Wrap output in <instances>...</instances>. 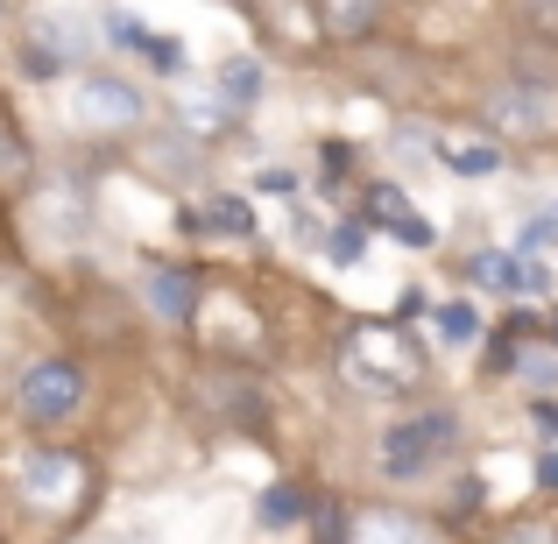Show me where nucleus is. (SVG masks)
<instances>
[{
    "label": "nucleus",
    "instance_id": "obj_1",
    "mask_svg": "<svg viewBox=\"0 0 558 544\" xmlns=\"http://www.w3.org/2000/svg\"><path fill=\"white\" fill-rule=\"evenodd\" d=\"M8 495L36 523H71L85 503H93V467H85V452H71V446H28L22 460H14V474H8Z\"/></svg>",
    "mask_w": 558,
    "mask_h": 544
},
{
    "label": "nucleus",
    "instance_id": "obj_2",
    "mask_svg": "<svg viewBox=\"0 0 558 544\" xmlns=\"http://www.w3.org/2000/svg\"><path fill=\"white\" fill-rule=\"evenodd\" d=\"M64 113L78 135H99V142H135L142 128H149V93H142L135 78H121V71L93 64V71H71L64 85Z\"/></svg>",
    "mask_w": 558,
    "mask_h": 544
},
{
    "label": "nucleus",
    "instance_id": "obj_3",
    "mask_svg": "<svg viewBox=\"0 0 558 544\" xmlns=\"http://www.w3.org/2000/svg\"><path fill=\"white\" fill-rule=\"evenodd\" d=\"M340 375L368 396H410L424 382V347L403 326H354L340 340Z\"/></svg>",
    "mask_w": 558,
    "mask_h": 544
},
{
    "label": "nucleus",
    "instance_id": "obj_4",
    "mask_svg": "<svg viewBox=\"0 0 558 544\" xmlns=\"http://www.w3.org/2000/svg\"><path fill=\"white\" fill-rule=\"evenodd\" d=\"M481 135L509 142H558V78H537V71H517V78H495L481 93Z\"/></svg>",
    "mask_w": 558,
    "mask_h": 544
},
{
    "label": "nucleus",
    "instance_id": "obj_5",
    "mask_svg": "<svg viewBox=\"0 0 558 544\" xmlns=\"http://www.w3.org/2000/svg\"><path fill=\"white\" fill-rule=\"evenodd\" d=\"M452 452H460V410L389 418V424H381V438H375V467L389 481H432Z\"/></svg>",
    "mask_w": 558,
    "mask_h": 544
},
{
    "label": "nucleus",
    "instance_id": "obj_6",
    "mask_svg": "<svg viewBox=\"0 0 558 544\" xmlns=\"http://www.w3.org/2000/svg\"><path fill=\"white\" fill-rule=\"evenodd\" d=\"M85 410V367L71 354H36L14 382V418L28 432H64L71 418Z\"/></svg>",
    "mask_w": 558,
    "mask_h": 544
},
{
    "label": "nucleus",
    "instance_id": "obj_7",
    "mask_svg": "<svg viewBox=\"0 0 558 544\" xmlns=\"http://www.w3.org/2000/svg\"><path fill=\"white\" fill-rule=\"evenodd\" d=\"M142 304H149V318H163V326H198V304H205V283L184 269V262H149L142 269Z\"/></svg>",
    "mask_w": 558,
    "mask_h": 544
},
{
    "label": "nucleus",
    "instance_id": "obj_8",
    "mask_svg": "<svg viewBox=\"0 0 558 544\" xmlns=\"http://www.w3.org/2000/svg\"><path fill=\"white\" fill-rule=\"evenodd\" d=\"M381 22H389V0H312V36L318 43H340V50L375 43Z\"/></svg>",
    "mask_w": 558,
    "mask_h": 544
},
{
    "label": "nucleus",
    "instance_id": "obj_9",
    "mask_svg": "<svg viewBox=\"0 0 558 544\" xmlns=\"http://www.w3.org/2000/svg\"><path fill=\"white\" fill-rule=\"evenodd\" d=\"M432 164L452 170V178H495V170L509 164V149L495 135H481V128H438L432 135Z\"/></svg>",
    "mask_w": 558,
    "mask_h": 544
},
{
    "label": "nucleus",
    "instance_id": "obj_10",
    "mask_svg": "<svg viewBox=\"0 0 558 544\" xmlns=\"http://www.w3.org/2000/svg\"><path fill=\"white\" fill-rule=\"evenodd\" d=\"M368 227L396 233L403 247H432V219L410 213V191L403 184H368Z\"/></svg>",
    "mask_w": 558,
    "mask_h": 544
},
{
    "label": "nucleus",
    "instance_id": "obj_11",
    "mask_svg": "<svg viewBox=\"0 0 558 544\" xmlns=\"http://www.w3.org/2000/svg\"><path fill=\"white\" fill-rule=\"evenodd\" d=\"M347 544H432V523L410 517V509H361Z\"/></svg>",
    "mask_w": 558,
    "mask_h": 544
},
{
    "label": "nucleus",
    "instance_id": "obj_12",
    "mask_svg": "<svg viewBox=\"0 0 558 544\" xmlns=\"http://www.w3.org/2000/svg\"><path fill=\"white\" fill-rule=\"evenodd\" d=\"M205 85H213V99H219L227 113H247V107L262 99V57H227V64H219Z\"/></svg>",
    "mask_w": 558,
    "mask_h": 544
},
{
    "label": "nucleus",
    "instance_id": "obj_13",
    "mask_svg": "<svg viewBox=\"0 0 558 544\" xmlns=\"http://www.w3.org/2000/svg\"><path fill=\"white\" fill-rule=\"evenodd\" d=\"M432 333H438V347H474V340H481L474 298H446V304L432 312Z\"/></svg>",
    "mask_w": 558,
    "mask_h": 544
},
{
    "label": "nucleus",
    "instance_id": "obj_14",
    "mask_svg": "<svg viewBox=\"0 0 558 544\" xmlns=\"http://www.w3.org/2000/svg\"><path fill=\"white\" fill-rule=\"evenodd\" d=\"M198 219H205L213 233H227V241H247V233H255V213H247V198H241V191H213Z\"/></svg>",
    "mask_w": 558,
    "mask_h": 544
},
{
    "label": "nucleus",
    "instance_id": "obj_15",
    "mask_svg": "<svg viewBox=\"0 0 558 544\" xmlns=\"http://www.w3.org/2000/svg\"><path fill=\"white\" fill-rule=\"evenodd\" d=\"M178 113H184V135H198V142L227 135V121H233V113L213 99V85H205V93H184V99H178Z\"/></svg>",
    "mask_w": 558,
    "mask_h": 544
},
{
    "label": "nucleus",
    "instance_id": "obj_16",
    "mask_svg": "<svg viewBox=\"0 0 558 544\" xmlns=\"http://www.w3.org/2000/svg\"><path fill=\"white\" fill-rule=\"evenodd\" d=\"M28 178H36V156H28L22 128H14V121H0V191H22Z\"/></svg>",
    "mask_w": 558,
    "mask_h": 544
},
{
    "label": "nucleus",
    "instance_id": "obj_17",
    "mask_svg": "<svg viewBox=\"0 0 558 544\" xmlns=\"http://www.w3.org/2000/svg\"><path fill=\"white\" fill-rule=\"evenodd\" d=\"M517 28L531 43H545V50H558V0H517Z\"/></svg>",
    "mask_w": 558,
    "mask_h": 544
},
{
    "label": "nucleus",
    "instance_id": "obj_18",
    "mask_svg": "<svg viewBox=\"0 0 558 544\" xmlns=\"http://www.w3.org/2000/svg\"><path fill=\"white\" fill-rule=\"evenodd\" d=\"M298 517H304V495L298 488H269V495H262V509H255L262 531H290Z\"/></svg>",
    "mask_w": 558,
    "mask_h": 544
},
{
    "label": "nucleus",
    "instance_id": "obj_19",
    "mask_svg": "<svg viewBox=\"0 0 558 544\" xmlns=\"http://www.w3.org/2000/svg\"><path fill=\"white\" fill-rule=\"evenodd\" d=\"M361 241H368L361 227H340V233H326V255L340 262V269H354V262H361Z\"/></svg>",
    "mask_w": 558,
    "mask_h": 544
},
{
    "label": "nucleus",
    "instance_id": "obj_20",
    "mask_svg": "<svg viewBox=\"0 0 558 544\" xmlns=\"http://www.w3.org/2000/svg\"><path fill=\"white\" fill-rule=\"evenodd\" d=\"M495 544H558V523H509Z\"/></svg>",
    "mask_w": 558,
    "mask_h": 544
},
{
    "label": "nucleus",
    "instance_id": "obj_21",
    "mask_svg": "<svg viewBox=\"0 0 558 544\" xmlns=\"http://www.w3.org/2000/svg\"><path fill=\"white\" fill-rule=\"evenodd\" d=\"M290 184H298L290 170H262V178H255V191H276V198H290Z\"/></svg>",
    "mask_w": 558,
    "mask_h": 544
},
{
    "label": "nucleus",
    "instance_id": "obj_22",
    "mask_svg": "<svg viewBox=\"0 0 558 544\" xmlns=\"http://www.w3.org/2000/svg\"><path fill=\"white\" fill-rule=\"evenodd\" d=\"M531 418H537V432H545V438H558V403H537Z\"/></svg>",
    "mask_w": 558,
    "mask_h": 544
},
{
    "label": "nucleus",
    "instance_id": "obj_23",
    "mask_svg": "<svg viewBox=\"0 0 558 544\" xmlns=\"http://www.w3.org/2000/svg\"><path fill=\"white\" fill-rule=\"evenodd\" d=\"M537 481H545V488H558V452H545V460H537Z\"/></svg>",
    "mask_w": 558,
    "mask_h": 544
}]
</instances>
